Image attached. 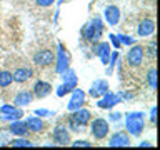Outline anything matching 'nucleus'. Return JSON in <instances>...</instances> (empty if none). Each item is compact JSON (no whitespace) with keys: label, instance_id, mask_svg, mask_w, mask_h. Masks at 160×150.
<instances>
[{"label":"nucleus","instance_id":"1","mask_svg":"<svg viewBox=\"0 0 160 150\" xmlns=\"http://www.w3.org/2000/svg\"><path fill=\"white\" fill-rule=\"evenodd\" d=\"M125 128H127L128 135L140 137L145 128V113L143 112H130L125 117Z\"/></svg>","mask_w":160,"mask_h":150},{"label":"nucleus","instance_id":"2","mask_svg":"<svg viewBox=\"0 0 160 150\" xmlns=\"http://www.w3.org/2000/svg\"><path fill=\"white\" fill-rule=\"evenodd\" d=\"M103 20L100 18V17H93L90 22L85 25V27L82 28V37L87 40V42H98L100 37H102V33H103Z\"/></svg>","mask_w":160,"mask_h":150},{"label":"nucleus","instance_id":"3","mask_svg":"<svg viewBox=\"0 0 160 150\" xmlns=\"http://www.w3.org/2000/svg\"><path fill=\"white\" fill-rule=\"evenodd\" d=\"M70 60H72V57H70L68 50L65 48V45L62 42H58L57 53H55V72L58 75H62L67 68H70Z\"/></svg>","mask_w":160,"mask_h":150},{"label":"nucleus","instance_id":"4","mask_svg":"<svg viewBox=\"0 0 160 150\" xmlns=\"http://www.w3.org/2000/svg\"><path fill=\"white\" fill-rule=\"evenodd\" d=\"M90 123V133L95 140H103L107 138V135L110 132V122L105 118H93Z\"/></svg>","mask_w":160,"mask_h":150},{"label":"nucleus","instance_id":"5","mask_svg":"<svg viewBox=\"0 0 160 150\" xmlns=\"http://www.w3.org/2000/svg\"><path fill=\"white\" fill-rule=\"evenodd\" d=\"M145 57V48L142 45H133L127 52V63L130 67H140Z\"/></svg>","mask_w":160,"mask_h":150},{"label":"nucleus","instance_id":"6","mask_svg":"<svg viewBox=\"0 0 160 150\" xmlns=\"http://www.w3.org/2000/svg\"><path fill=\"white\" fill-rule=\"evenodd\" d=\"M122 102V98H120L118 93H113V92H107L103 93L102 97H98L97 100V107L102 108V110H112L117 103Z\"/></svg>","mask_w":160,"mask_h":150},{"label":"nucleus","instance_id":"7","mask_svg":"<svg viewBox=\"0 0 160 150\" xmlns=\"http://www.w3.org/2000/svg\"><path fill=\"white\" fill-rule=\"evenodd\" d=\"M55 62V53L48 48H42V50H37L33 55V63L38 65V67H48Z\"/></svg>","mask_w":160,"mask_h":150},{"label":"nucleus","instance_id":"8","mask_svg":"<svg viewBox=\"0 0 160 150\" xmlns=\"http://www.w3.org/2000/svg\"><path fill=\"white\" fill-rule=\"evenodd\" d=\"M70 93H72V97H70L68 103H67V110L68 112H73V110H77V108H82L83 103H85V97H87L85 92L82 88L75 87Z\"/></svg>","mask_w":160,"mask_h":150},{"label":"nucleus","instance_id":"9","mask_svg":"<svg viewBox=\"0 0 160 150\" xmlns=\"http://www.w3.org/2000/svg\"><path fill=\"white\" fill-rule=\"evenodd\" d=\"M93 53L100 58V62H102L103 65H108L110 53H112V50H110V43L108 42H95Z\"/></svg>","mask_w":160,"mask_h":150},{"label":"nucleus","instance_id":"10","mask_svg":"<svg viewBox=\"0 0 160 150\" xmlns=\"http://www.w3.org/2000/svg\"><path fill=\"white\" fill-rule=\"evenodd\" d=\"M68 120H73L75 123L85 127V125L92 120V113H90V110H87V108H77V110H73V112H70Z\"/></svg>","mask_w":160,"mask_h":150},{"label":"nucleus","instance_id":"11","mask_svg":"<svg viewBox=\"0 0 160 150\" xmlns=\"http://www.w3.org/2000/svg\"><path fill=\"white\" fill-rule=\"evenodd\" d=\"M108 92V82L103 78H98V80H93V83L90 85V90H88V95L92 98H98L102 97L103 93Z\"/></svg>","mask_w":160,"mask_h":150},{"label":"nucleus","instance_id":"12","mask_svg":"<svg viewBox=\"0 0 160 150\" xmlns=\"http://www.w3.org/2000/svg\"><path fill=\"white\" fill-rule=\"evenodd\" d=\"M103 18L107 25L110 27H115L118 22H120V8L115 7V5H108V7L103 8Z\"/></svg>","mask_w":160,"mask_h":150},{"label":"nucleus","instance_id":"13","mask_svg":"<svg viewBox=\"0 0 160 150\" xmlns=\"http://www.w3.org/2000/svg\"><path fill=\"white\" fill-rule=\"evenodd\" d=\"M53 142L57 145H70V133L65 125H57L53 128Z\"/></svg>","mask_w":160,"mask_h":150},{"label":"nucleus","instance_id":"14","mask_svg":"<svg viewBox=\"0 0 160 150\" xmlns=\"http://www.w3.org/2000/svg\"><path fill=\"white\" fill-rule=\"evenodd\" d=\"M128 145H130V137L128 133L122 132V130L112 133V137L108 138V147H128Z\"/></svg>","mask_w":160,"mask_h":150},{"label":"nucleus","instance_id":"15","mask_svg":"<svg viewBox=\"0 0 160 150\" xmlns=\"http://www.w3.org/2000/svg\"><path fill=\"white\" fill-rule=\"evenodd\" d=\"M52 85H50L48 82H43V80H37L33 85V97H37V98H45V97H48L50 93H52Z\"/></svg>","mask_w":160,"mask_h":150},{"label":"nucleus","instance_id":"16","mask_svg":"<svg viewBox=\"0 0 160 150\" xmlns=\"http://www.w3.org/2000/svg\"><path fill=\"white\" fill-rule=\"evenodd\" d=\"M33 77V70L30 68V67H20V68H15L13 70V73H12V78H13V82H17V83H25V82H28L30 78Z\"/></svg>","mask_w":160,"mask_h":150},{"label":"nucleus","instance_id":"17","mask_svg":"<svg viewBox=\"0 0 160 150\" xmlns=\"http://www.w3.org/2000/svg\"><path fill=\"white\" fill-rule=\"evenodd\" d=\"M8 132L15 135V137H25L28 132V128H27V125H25L23 120H12L10 122V127H8Z\"/></svg>","mask_w":160,"mask_h":150},{"label":"nucleus","instance_id":"18","mask_svg":"<svg viewBox=\"0 0 160 150\" xmlns=\"http://www.w3.org/2000/svg\"><path fill=\"white\" fill-rule=\"evenodd\" d=\"M153 32H155V23H153V20L143 18L142 22L138 23V28H137L138 37H150Z\"/></svg>","mask_w":160,"mask_h":150},{"label":"nucleus","instance_id":"19","mask_svg":"<svg viewBox=\"0 0 160 150\" xmlns=\"http://www.w3.org/2000/svg\"><path fill=\"white\" fill-rule=\"evenodd\" d=\"M33 100V93L30 90H20V92L13 97V105L17 107H25V105L32 103Z\"/></svg>","mask_w":160,"mask_h":150},{"label":"nucleus","instance_id":"20","mask_svg":"<svg viewBox=\"0 0 160 150\" xmlns=\"http://www.w3.org/2000/svg\"><path fill=\"white\" fill-rule=\"evenodd\" d=\"M25 125H27V128H28V132H33V133H38V132H42L43 130V122H42V118L40 117H27L23 120Z\"/></svg>","mask_w":160,"mask_h":150},{"label":"nucleus","instance_id":"21","mask_svg":"<svg viewBox=\"0 0 160 150\" xmlns=\"http://www.w3.org/2000/svg\"><path fill=\"white\" fill-rule=\"evenodd\" d=\"M0 112L7 113V115H12L13 118L23 117V112L20 110V107H17V105H2V107H0Z\"/></svg>","mask_w":160,"mask_h":150},{"label":"nucleus","instance_id":"22","mask_svg":"<svg viewBox=\"0 0 160 150\" xmlns=\"http://www.w3.org/2000/svg\"><path fill=\"white\" fill-rule=\"evenodd\" d=\"M147 85L152 90H157V68L152 67L147 73Z\"/></svg>","mask_w":160,"mask_h":150},{"label":"nucleus","instance_id":"23","mask_svg":"<svg viewBox=\"0 0 160 150\" xmlns=\"http://www.w3.org/2000/svg\"><path fill=\"white\" fill-rule=\"evenodd\" d=\"M12 82H13L12 73L7 72V70H2V72H0V87H3V88L5 87H10Z\"/></svg>","mask_w":160,"mask_h":150},{"label":"nucleus","instance_id":"24","mask_svg":"<svg viewBox=\"0 0 160 150\" xmlns=\"http://www.w3.org/2000/svg\"><path fill=\"white\" fill-rule=\"evenodd\" d=\"M12 147H17V148H22V147H33V143L30 142L28 138H23V137H18V138H13L10 142Z\"/></svg>","mask_w":160,"mask_h":150},{"label":"nucleus","instance_id":"25","mask_svg":"<svg viewBox=\"0 0 160 150\" xmlns=\"http://www.w3.org/2000/svg\"><path fill=\"white\" fill-rule=\"evenodd\" d=\"M118 63V52H112L110 53V60H108V68H107V77L112 75L113 72V67Z\"/></svg>","mask_w":160,"mask_h":150},{"label":"nucleus","instance_id":"26","mask_svg":"<svg viewBox=\"0 0 160 150\" xmlns=\"http://www.w3.org/2000/svg\"><path fill=\"white\" fill-rule=\"evenodd\" d=\"M117 37H118V40H120V43H122V45H133L135 43V38L133 37H128V35L120 33V35H117Z\"/></svg>","mask_w":160,"mask_h":150},{"label":"nucleus","instance_id":"27","mask_svg":"<svg viewBox=\"0 0 160 150\" xmlns=\"http://www.w3.org/2000/svg\"><path fill=\"white\" fill-rule=\"evenodd\" d=\"M68 130H72V132H85V127H82V125L75 123L73 120H68Z\"/></svg>","mask_w":160,"mask_h":150},{"label":"nucleus","instance_id":"28","mask_svg":"<svg viewBox=\"0 0 160 150\" xmlns=\"http://www.w3.org/2000/svg\"><path fill=\"white\" fill-rule=\"evenodd\" d=\"M35 115H37V117H52L53 112L52 110H45V108H37L35 110Z\"/></svg>","mask_w":160,"mask_h":150},{"label":"nucleus","instance_id":"29","mask_svg":"<svg viewBox=\"0 0 160 150\" xmlns=\"http://www.w3.org/2000/svg\"><path fill=\"white\" fill-rule=\"evenodd\" d=\"M108 38H110V42H112V45H113V47L115 48H120V47H122V43H120V40H118V37H117V35H113V33H108Z\"/></svg>","mask_w":160,"mask_h":150},{"label":"nucleus","instance_id":"30","mask_svg":"<svg viewBox=\"0 0 160 150\" xmlns=\"http://www.w3.org/2000/svg\"><path fill=\"white\" fill-rule=\"evenodd\" d=\"M70 145H72V147H92V143H90L88 142V140H75V142L73 143H70Z\"/></svg>","mask_w":160,"mask_h":150},{"label":"nucleus","instance_id":"31","mask_svg":"<svg viewBox=\"0 0 160 150\" xmlns=\"http://www.w3.org/2000/svg\"><path fill=\"white\" fill-rule=\"evenodd\" d=\"M118 120H122V113L112 112V113L108 115V122H118Z\"/></svg>","mask_w":160,"mask_h":150},{"label":"nucleus","instance_id":"32","mask_svg":"<svg viewBox=\"0 0 160 150\" xmlns=\"http://www.w3.org/2000/svg\"><path fill=\"white\" fill-rule=\"evenodd\" d=\"M38 7H50V5L55 3V0H35Z\"/></svg>","mask_w":160,"mask_h":150},{"label":"nucleus","instance_id":"33","mask_svg":"<svg viewBox=\"0 0 160 150\" xmlns=\"http://www.w3.org/2000/svg\"><path fill=\"white\" fill-rule=\"evenodd\" d=\"M150 122H152V123H155V122H157V107H152V108H150Z\"/></svg>","mask_w":160,"mask_h":150},{"label":"nucleus","instance_id":"34","mask_svg":"<svg viewBox=\"0 0 160 150\" xmlns=\"http://www.w3.org/2000/svg\"><path fill=\"white\" fill-rule=\"evenodd\" d=\"M148 53H150V57H155V53H157V50H155V40H152L148 45Z\"/></svg>","mask_w":160,"mask_h":150},{"label":"nucleus","instance_id":"35","mask_svg":"<svg viewBox=\"0 0 160 150\" xmlns=\"http://www.w3.org/2000/svg\"><path fill=\"white\" fill-rule=\"evenodd\" d=\"M138 147H140V148H143V147H148V148H152V143H150V142H147V140H143V142H140V143H138Z\"/></svg>","mask_w":160,"mask_h":150}]
</instances>
